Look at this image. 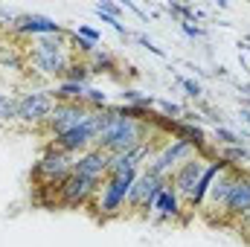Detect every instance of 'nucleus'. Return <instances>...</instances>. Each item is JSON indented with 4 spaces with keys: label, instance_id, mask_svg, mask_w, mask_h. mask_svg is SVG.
<instances>
[{
    "label": "nucleus",
    "instance_id": "nucleus-1",
    "mask_svg": "<svg viewBox=\"0 0 250 247\" xmlns=\"http://www.w3.org/2000/svg\"><path fill=\"white\" fill-rule=\"evenodd\" d=\"M105 128L96 140V148L108 151V154H123V151H131L143 143L151 140V134L157 131L151 123H137V120H128V117H120V111L114 105H108L105 111Z\"/></svg>",
    "mask_w": 250,
    "mask_h": 247
},
{
    "label": "nucleus",
    "instance_id": "nucleus-2",
    "mask_svg": "<svg viewBox=\"0 0 250 247\" xmlns=\"http://www.w3.org/2000/svg\"><path fill=\"white\" fill-rule=\"evenodd\" d=\"M137 175L140 172H125V175H114V178H105L102 181L96 198L90 201V212L96 215V221H111V218H120L123 215Z\"/></svg>",
    "mask_w": 250,
    "mask_h": 247
},
{
    "label": "nucleus",
    "instance_id": "nucleus-3",
    "mask_svg": "<svg viewBox=\"0 0 250 247\" xmlns=\"http://www.w3.org/2000/svg\"><path fill=\"white\" fill-rule=\"evenodd\" d=\"M73 166H76V157L67 151H59L50 143L44 148L41 160L32 166V181H35V186H59L64 178L73 175Z\"/></svg>",
    "mask_w": 250,
    "mask_h": 247
},
{
    "label": "nucleus",
    "instance_id": "nucleus-4",
    "mask_svg": "<svg viewBox=\"0 0 250 247\" xmlns=\"http://www.w3.org/2000/svg\"><path fill=\"white\" fill-rule=\"evenodd\" d=\"M195 157V148L189 145L187 140H169L151 160H148V166H146V172L148 175H154V178H169L181 163H187Z\"/></svg>",
    "mask_w": 250,
    "mask_h": 247
},
{
    "label": "nucleus",
    "instance_id": "nucleus-5",
    "mask_svg": "<svg viewBox=\"0 0 250 247\" xmlns=\"http://www.w3.org/2000/svg\"><path fill=\"white\" fill-rule=\"evenodd\" d=\"M53 108H56L53 90H29V93H23L18 99V123L32 125V128L35 125H44L50 120Z\"/></svg>",
    "mask_w": 250,
    "mask_h": 247
},
{
    "label": "nucleus",
    "instance_id": "nucleus-6",
    "mask_svg": "<svg viewBox=\"0 0 250 247\" xmlns=\"http://www.w3.org/2000/svg\"><path fill=\"white\" fill-rule=\"evenodd\" d=\"M99 181H90V178H82V175H70V178H64L62 184H59V204L62 206H70V209H76V206H90V201L96 198V192H99Z\"/></svg>",
    "mask_w": 250,
    "mask_h": 247
},
{
    "label": "nucleus",
    "instance_id": "nucleus-7",
    "mask_svg": "<svg viewBox=\"0 0 250 247\" xmlns=\"http://www.w3.org/2000/svg\"><path fill=\"white\" fill-rule=\"evenodd\" d=\"M87 117H90V111H87L82 102H56L50 120L41 125V128H44L50 137H62L67 131H73L76 125H82Z\"/></svg>",
    "mask_w": 250,
    "mask_h": 247
},
{
    "label": "nucleus",
    "instance_id": "nucleus-8",
    "mask_svg": "<svg viewBox=\"0 0 250 247\" xmlns=\"http://www.w3.org/2000/svg\"><path fill=\"white\" fill-rule=\"evenodd\" d=\"M204 169H207V160H201L198 154L192 157V160H187V163H181L172 175H169V186L178 192V198L184 201V206H187L189 195H192V189L198 186V181H201V175H204Z\"/></svg>",
    "mask_w": 250,
    "mask_h": 247
},
{
    "label": "nucleus",
    "instance_id": "nucleus-9",
    "mask_svg": "<svg viewBox=\"0 0 250 247\" xmlns=\"http://www.w3.org/2000/svg\"><path fill=\"white\" fill-rule=\"evenodd\" d=\"M12 35H26V38H41V35H67L62 23H56L47 15L38 12H21L18 23L12 26Z\"/></svg>",
    "mask_w": 250,
    "mask_h": 247
},
{
    "label": "nucleus",
    "instance_id": "nucleus-10",
    "mask_svg": "<svg viewBox=\"0 0 250 247\" xmlns=\"http://www.w3.org/2000/svg\"><path fill=\"white\" fill-rule=\"evenodd\" d=\"M250 212V169H239V178L230 189V198L224 204V218L242 221Z\"/></svg>",
    "mask_w": 250,
    "mask_h": 247
},
{
    "label": "nucleus",
    "instance_id": "nucleus-11",
    "mask_svg": "<svg viewBox=\"0 0 250 247\" xmlns=\"http://www.w3.org/2000/svg\"><path fill=\"white\" fill-rule=\"evenodd\" d=\"M236 178H239V166L221 169V172L212 178V184H209V192H207V198H204V206H207V209H218V215H224V204H227V198H230V189L236 184Z\"/></svg>",
    "mask_w": 250,
    "mask_h": 247
},
{
    "label": "nucleus",
    "instance_id": "nucleus-12",
    "mask_svg": "<svg viewBox=\"0 0 250 247\" xmlns=\"http://www.w3.org/2000/svg\"><path fill=\"white\" fill-rule=\"evenodd\" d=\"M108 166H111V154L93 145L90 151H84V154L76 157L73 172L82 175V178H90V181H99V184H102V181L108 178Z\"/></svg>",
    "mask_w": 250,
    "mask_h": 247
},
{
    "label": "nucleus",
    "instance_id": "nucleus-13",
    "mask_svg": "<svg viewBox=\"0 0 250 247\" xmlns=\"http://www.w3.org/2000/svg\"><path fill=\"white\" fill-rule=\"evenodd\" d=\"M181 209H187L184 201L178 198V192H175L172 186H166V189L160 192L154 209H151V221H157V224H169V221H172V224H175L178 215H181Z\"/></svg>",
    "mask_w": 250,
    "mask_h": 247
},
{
    "label": "nucleus",
    "instance_id": "nucleus-14",
    "mask_svg": "<svg viewBox=\"0 0 250 247\" xmlns=\"http://www.w3.org/2000/svg\"><path fill=\"white\" fill-rule=\"evenodd\" d=\"M70 62H73V56H38V53L26 56V64L35 73H41V76H59V79H64Z\"/></svg>",
    "mask_w": 250,
    "mask_h": 247
},
{
    "label": "nucleus",
    "instance_id": "nucleus-15",
    "mask_svg": "<svg viewBox=\"0 0 250 247\" xmlns=\"http://www.w3.org/2000/svg\"><path fill=\"white\" fill-rule=\"evenodd\" d=\"M32 53H38V56H70L67 35H41V38H32Z\"/></svg>",
    "mask_w": 250,
    "mask_h": 247
},
{
    "label": "nucleus",
    "instance_id": "nucleus-16",
    "mask_svg": "<svg viewBox=\"0 0 250 247\" xmlns=\"http://www.w3.org/2000/svg\"><path fill=\"white\" fill-rule=\"evenodd\" d=\"M84 62L90 67V76H102V73L114 76V73H117V59H114L108 50H93Z\"/></svg>",
    "mask_w": 250,
    "mask_h": 247
},
{
    "label": "nucleus",
    "instance_id": "nucleus-17",
    "mask_svg": "<svg viewBox=\"0 0 250 247\" xmlns=\"http://www.w3.org/2000/svg\"><path fill=\"white\" fill-rule=\"evenodd\" d=\"M218 157H221L227 166L245 169V163H250V148L245 143H242V145H227V148H218Z\"/></svg>",
    "mask_w": 250,
    "mask_h": 247
},
{
    "label": "nucleus",
    "instance_id": "nucleus-18",
    "mask_svg": "<svg viewBox=\"0 0 250 247\" xmlns=\"http://www.w3.org/2000/svg\"><path fill=\"white\" fill-rule=\"evenodd\" d=\"M84 93H87V84H76V82H62V84L53 90L56 102H82Z\"/></svg>",
    "mask_w": 250,
    "mask_h": 247
},
{
    "label": "nucleus",
    "instance_id": "nucleus-19",
    "mask_svg": "<svg viewBox=\"0 0 250 247\" xmlns=\"http://www.w3.org/2000/svg\"><path fill=\"white\" fill-rule=\"evenodd\" d=\"M87 79H90V67L84 59H73L70 67H67V73H64L62 82H76V84H87Z\"/></svg>",
    "mask_w": 250,
    "mask_h": 247
},
{
    "label": "nucleus",
    "instance_id": "nucleus-20",
    "mask_svg": "<svg viewBox=\"0 0 250 247\" xmlns=\"http://www.w3.org/2000/svg\"><path fill=\"white\" fill-rule=\"evenodd\" d=\"M0 67H9V70H23L26 59L18 47H0Z\"/></svg>",
    "mask_w": 250,
    "mask_h": 247
},
{
    "label": "nucleus",
    "instance_id": "nucleus-21",
    "mask_svg": "<svg viewBox=\"0 0 250 247\" xmlns=\"http://www.w3.org/2000/svg\"><path fill=\"white\" fill-rule=\"evenodd\" d=\"M18 123V99L12 93H0V125Z\"/></svg>",
    "mask_w": 250,
    "mask_h": 247
},
{
    "label": "nucleus",
    "instance_id": "nucleus-22",
    "mask_svg": "<svg viewBox=\"0 0 250 247\" xmlns=\"http://www.w3.org/2000/svg\"><path fill=\"white\" fill-rule=\"evenodd\" d=\"M212 137H215L218 148H227V145H242V143H245V140H242V134H236L233 128H224V125H215Z\"/></svg>",
    "mask_w": 250,
    "mask_h": 247
},
{
    "label": "nucleus",
    "instance_id": "nucleus-23",
    "mask_svg": "<svg viewBox=\"0 0 250 247\" xmlns=\"http://www.w3.org/2000/svg\"><path fill=\"white\" fill-rule=\"evenodd\" d=\"M120 96H123V105H148V108H154V96H146V93H140L134 87H125Z\"/></svg>",
    "mask_w": 250,
    "mask_h": 247
},
{
    "label": "nucleus",
    "instance_id": "nucleus-24",
    "mask_svg": "<svg viewBox=\"0 0 250 247\" xmlns=\"http://www.w3.org/2000/svg\"><path fill=\"white\" fill-rule=\"evenodd\" d=\"M154 105H157V111H160L166 120H181V117H184V108L175 105V102H169V99H154Z\"/></svg>",
    "mask_w": 250,
    "mask_h": 247
},
{
    "label": "nucleus",
    "instance_id": "nucleus-25",
    "mask_svg": "<svg viewBox=\"0 0 250 247\" xmlns=\"http://www.w3.org/2000/svg\"><path fill=\"white\" fill-rule=\"evenodd\" d=\"M18 18H21V12H18V9L0 6V29H9V32H12V26L18 23Z\"/></svg>",
    "mask_w": 250,
    "mask_h": 247
},
{
    "label": "nucleus",
    "instance_id": "nucleus-26",
    "mask_svg": "<svg viewBox=\"0 0 250 247\" xmlns=\"http://www.w3.org/2000/svg\"><path fill=\"white\" fill-rule=\"evenodd\" d=\"M131 38H134V41H137V44H140V47H146V50H148V53H154V56H157V59H166V53H163V50H160V47H154V41H151V38H148V35H146V32H134V35H131Z\"/></svg>",
    "mask_w": 250,
    "mask_h": 247
},
{
    "label": "nucleus",
    "instance_id": "nucleus-27",
    "mask_svg": "<svg viewBox=\"0 0 250 247\" xmlns=\"http://www.w3.org/2000/svg\"><path fill=\"white\" fill-rule=\"evenodd\" d=\"M178 84L187 90L189 99H201V96H204V87H201V82H195V79H178Z\"/></svg>",
    "mask_w": 250,
    "mask_h": 247
},
{
    "label": "nucleus",
    "instance_id": "nucleus-28",
    "mask_svg": "<svg viewBox=\"0 0 250 247\" xmlns=\"http://www.w3.org/2000/svg\"><path fill=\"white\" fill-rule=\"evenodd\" d=\"M96 12H102V15H111V18H117V21H120V15H123V6H120V3H111V0H99V3H96Z\"/></svg>",
    "mask_w": 250,
    "mask_h": 247
},
{
    "label": "nucleus",
    "instance_id": "nucleus-29",
    "mask_svg": "<svg viewBox=\"0 0 250 247\" xmlns=\"http://www.w3.org/2000/svg\"><path fill=\"white\" fill-rule=\"evenodd\" d=\"M76 35H82L84 41H90V44H96V47H99V41H102V32H99V29H93V26H84V23H79Z\"/></svg>",
    "mask_w": 250,
    "mask_h": 247
},
{
    "label": "nucleus",
    "instance_id": "nucleus-30",
    "mask_svg": "<svg viewBox=\"0 0 250 247\" xmlns=\"http://www.w3.org/2000/svg\"><path fill=\"white\" fill-rule=\"evenodd\" d=\"M178 26H181V32H184L187 38H192V41H195V38H207V29L198 26V23H187V21H184V23H178Z\"/></svg>",
    "mask_w": 250,
    "mask_h": 247
},
{
    "label": "nucleus",
    "instance_id": "nucleus-31",
    "mask_svg": "<svg viewBox=\"0 0 250 247\" xmlns=\"http://www.w3.org/2000/svg\"><path fill=\"white\" fill-rule=\"evenodd\" d=\"M123 9H128V12H134V15H137L140 21H148V18H146V12H143V9H140L137 3H131V0H125V3H123Z\"/></svg>",
    "mask_w": 250,
    "mask_h": 247
},
{
    "label": "nucleus",
    "instance_id": "nucleus-32",
    "mask_svg": "<svg viewBox=\"0 0 250 247\" xmlns=\"http://www.w3.org/2000/svg\"><path fill=\"white\" fill-rule=\"evenodd\" d=\"M239 117H242V123L250 125V111H248V108H239Z\"/></svg>",
    "mask_w": 250,
    "mask_h": 247
}]
</instances>
